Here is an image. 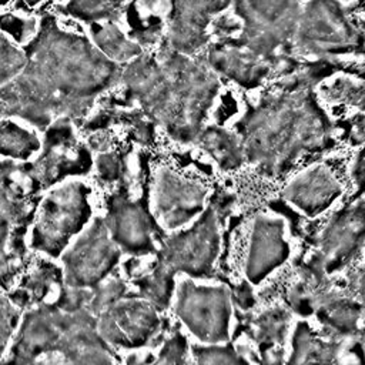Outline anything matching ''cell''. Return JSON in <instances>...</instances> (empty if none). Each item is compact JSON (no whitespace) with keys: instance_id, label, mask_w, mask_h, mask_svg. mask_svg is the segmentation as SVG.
Instances as JSON below:
<instances>
[{"instance_id":"obj_1","label":"cell","mask_w":365,"mask_h":365,"mask_svg":"<svg viewBox=\"0 0 365 365\" xmlns=\"http://www.w3.org/2000/svg\"><path fill=\"white\" fill-rule=\"evenodd\" d=\"M29 63L1 86V113L47 130L57 120L84 117L96 98L120 84V64L107 58L90 36L46 17L26 47Z\"/></svg>"},{"instance_id":"obj_2","label":"cell","mask_w":365,"mask_h":365,"mask_svg":"<svg viewBox=\"0 0 365 365\" xmlns=\"http://www.w3.org/2000/svg\"><path fill=\"white\" fill-rule=\"evenodd\" d=\"M238 134L247 161L277 177L301 155L325 150L331 143V124L301 81L284 80L242 117Z\"/></svg>"},{"instance_id":"obj_3","label":"cell","mask_w":365,"mask_h":365,"mask_svg":"<svg viewBox=\"0 0 365 365\" xmlns=\"http://www.w3.org/2000/svg\"><path fill=\"white\" fill-rule=\"evenodd\" d=\"M161 70L150 91L137 103L174 141L197 143L220 93V76L205 60L165 46Z\"/></svg>"},{"instance_id":"obj_4","label":"cell","mask_w":365,"mask_h":365,"mask_svg":"<svg viewBox=\"0 0 365 365\" xmlns=\"http://www.w3.org/2000/svg\"><path fill=\"white\" fill-rule=\"evenodd\" d=\"M11 365H114L91 309L44 305L30 311L10 349Z\"/></svg>"},{"instance_id":"obj_5","label":"cell","mask_w":365,"mask_h":365,"mask_svg":"<svg viewBox=\"0 0 365 365\" xmlns=\"http://www.w3.org/2000/svg\"><path fill=\"white\" fill-rule=\"evenodd\" d=\"M304 0H234L241 23L235 40L254 53L275 61L292 43Z\"/></svg>"},{"instance_id":"obj_6","label":"cell","mask_w":365,"mask_h":365,"mask_svg":"<svg viewBox=\"0 0 365 365\" xmlns=\"http://www.w3.org/2000/svg\"><path fill=\"white\" fill-rule=\"evenodd\" d=\"M91 190L81 181H67L43 198L31 231V247L50 257H58L91 217Z\"/></svg>"},{"instance_id":"obj_7","label":"cell","mask_w":365,"mask_h":365,"mask_svg":"<svg viewBox=\"0 0 365 365\" xmlns=\"http://www.w3.org/2000/svg\"><path fill=\"white\" fill-rule=\"evenodd\" d=\"M359 31L341 0H304L292 50L305 57H329L352 50Z\"/></svg>"},{"instance_id":"obj_8","label":"cell","mask_w":365,"mask_h":365,"mask_svg":"<svg viewBox=\"0 0 365 365\" xmlns=\"http://www.w3.org/2000/svg\"><path fill=\"white\" fill-rule=\"evenodd\" d=\"M174 312L204 345H220L230 338L231 298L224 285H200L182 279L177 285Z\"/></svg>"},{"instance_id":"obj_9","label":"cell","mask_w":365,"mask_h":365,"mask_svg":"<svg viewBox=\"0 0 365 365\" xmlns=\"http://www.w3.org/2000/svg\"><path fill=\"white\" fill-rule=\"evenodd\" d=\"M218 251L217 214L207 208L190 228L171 235L163 244L157 264L173 275L182 272L191 278H202L212 271Z\"/></svg>"},{"instance_id":"obj_10","label":"cell","mask_w":365,"mask_h":365,"mask_svg":"<svg viewBox=\"0 0 365 365\" xmlns=\"http://www.w3.org/2000/svg\"><path fill=\"white\" fill-rule=\"evenodd\" d=\"M104 220L97 218L63 252V275L68 288H94L111 272L120 258Z\"/></svg>"},{"instance_id":"obj_11","label":"cell","mask_w":365,"mask_h":365,"mask_svg":"<svg viewBox=\"0 0 365 365\" xmlns=\"http://www.w3.org/2000/svg\"><path fill=\"white\" fill-rule=\"evenodd\" d=\"M207 188L198 180L170 167H160L154 175L151 210L154 220L165 230H178L205 211Z\"/></svg>"},{"instance_id":"obj_12","label":"cell","mask_w":365,"mask_h":365,"mask_svg":"<svg viewBox=\"0 0 365 365\" xmlns=\"http://www.w3.org/2000/svg\"><path fill=\"white\" fill-rule=\"evenodd\" d=\"M365 245V202H352L336 211L318 238L312 258L327 274L346 267Z\"/></svg>"},{"instance_id":"obj_13","label":"cell","mask_w":365,"mask_h":365,"mask_svg":"<svg viewBox=\"0 0 365 365\" xmlns=\"http://www.w3.org/2000/svg\"><path fill=\"white\" fill-rule=\"evenodd\" d=\"M287 365H365V335L321 336L307 322H298Z\"/></svg>"},{"instance_id":"obj_14","label":"cell","mask_w":365,"mask_h":365,"mask_svg":"<svg viewBox=\"0 0 365 365\" xmlns=\"http://www.w3.org/2000/svg\"><path fill=\"white\" fill-rule=\"evenodd\" d=\"M98 331L111 345L133 349L147 344L160 325L157 308L147 299H120L98 315Z\"/></svg>"},{"instance_id":"obj_15","label":"cell","mask_w":365,"mask_h":365,"mask_svg":"<svg viewBox=\"0 0 365 365\" xmlns=\"http://www.w3.org/2000/svg\"><path fill=\"white\" fill-rule=\"evenodd\" d=\"M208 66L244 90H257L272 80L275 61L265 58L235 38H225L207 47Z\"/></svg>"},{"instance_id":"obj_16","label":"cell","mask_w":365,"mask_h":365,"mask_svg":"<svg viewBox=\"0 0 365 365\" xmlns=\"http://www.w3.org/2000/svg\"><path fill=\"white\" fill-rule=\"evenodd\" d=\"M289 244L285 238V224L281 218L259 214L254 218L248 250L244 262V275L251 284L262 282L289 257Z\"/></svg>"},{"instance_id":"obj_17","label":"cell","mask_w":365,"mask_h":365,"mask_svg":"<svg viewBox=\"0 0 365 365\" xmlns=\"http://www.w3.org/2000/svg\"><path fill=\"white\" fill-rule=\"evenodd\" d=\"M104 221L120 250L133 255L154 251L153 220L138 201L128 200L124 195L113 197Z\"/></svg>"},{"instance_id":"obj_18","label":"cell","mask_w":365,"mask_h":365,"mask_svg":"<svg viewBox=\"0 0 365 365\" xmlns=\"http://www.w3.org/2000/svg\"><path fill=\"white\" fill-rule=\"evenodd\" d=\"M341 192L342 187L334 173L324 164H315L292 177L282 195L301 212L314 217L325 211Z\"/></svg>"},{"instance_id":"obj_19","label":"cell","mask_w":365,"mask_h":365,"mask_svg":"<svg viewBox=\"0 0 365 365\" xmlns=\"http://www.w3.org/2000/svg\"><path fill=\"white\" fill-rule=\"evenodd\" d=\"M315 315L329 336H351L361 331L362 304L352 292L331 287L319 299Z\"/></svg>"},{"instance_id":"obj_20","label":"cell","mask_w":365,"mask_h":365,"mask_svg":"<svg viewBox=\"0 0 365 365\" xmlns=\"http://www.w3.org/2000/svg\"><path fill=\"white\" fill-rule=\"evenodd\" d=\"M88 33L97 48L117 64H127L144 53L141 43L127 34L114 20L93 23L88 26Z\"/></svg>"},{"instance_id":"obj_21","label":"cell","mask_w":365,"mask_h":365,"mask_svg":"<svg viewBox=\"0 0 365 365\" xmlns=\"http://www.w3.org/2000/svg\"><path fill=\"white\" fill-rule=\"evenodd\" d=\"M197 143L222 170H235L247 160L238 131L221 125H205Z\"/></svg>"},{"instance_id":"obj_22","label":"cell","mask_w":365,"mask_h":365,"mask_svg":"<svg viewBox=\"0 0 365 365\" xmlns=\"http://www.w3.org/2000/svg\"><path fill=\"white\" fill-rule=\"evenodd\" d=\"M41 147L34 130L23 125L14 117H3L0 130L1 155L10 160H27Z\"/></svg>"},{"instance_id":"obj_23","label":"cell","mask_w":365,"mask_h":365,"mask_svg":"<svg viewBox=\"0 0 365 365\" xmlns=\"http://www.w3.org/2000/svg\"><path fill=\"white\" fill-rule=\"evenodd\" d=\"M128 0H67L61 11L87 26L114 20L125 7Z\"/></svg>"},{"instance_id":"obj_24","label":"cell","mask_w":365,"mask_h":365,"mask_svg":"<svg viewBox=\"0 0 365 365\" xmlns=\"http://www.w3.org/2000/svg\"><path fill=\"white\" fill-rule=\"evenodd\" d=\"M174 275L157 264L145 277L138 281L144 299L151 302L157 309H164L173 295Z\"/></svg>"},{"instance_id":"obj_25","label":"cell","mask_w":365,"mask_h":365,"mask_svg":"<svg viewBox=\"0 0 365 365\" xmlns=\"http://www.w3.org/2000/svg\"><path fill=\"white\" fill-rule=\"evenodd\" d=\"M29 56L26 47L17 44L6 33L0 37V83L6 86L16 80L27 67Z\"/></svg>"},{"instance_id":"obj_26","label":"cell","mask_w":365,"mask_h":365,"mask_svg":"<svg viewBox=\"0 0 365 365\" xmlns=\"http://www.w3.org/2000/svg\"><path fill=\"white\" fill-rule=\"evenodd\" d=\"M194 365H248L234 349L220 345L194 346Z\"/></svg>"},{"instance_id":"obj_27","label":"cell","mask_w":365,"mask_h":365,"mask_svg":"<svg viewBox=\"0 0 365 365\" xmlns=\"http://www.w3.org/2000/svg\"><path fill=\"white\" fill-rule=\"evenodd\" d=\"M288 322L289 315L285 309L275 308L268 312H264L262 315L258 317L255 322L257 335L272 342H281L285 335Z\"/></svg>"},{"instance_id":"obj_28","label":"cell","mask_w":365,"mask_h":365,"mask_svg":"<svg viewBox=\"0 0 365 365\" xmlns=\"http://www.w3.org/2000/svg\"><path fill=\"white\" fill-rule=\"evenodd\" d=\"M125 294V285L118 278H111L107 282H101L97 291L90 297V309L94 315H100L115 302H118Z\"/></svg>"},{"instance_id":"obj_29","label":"cell","mask_w":365,"mask_h":365,"mask_svg":"<svg viewBox=\"0 0 365 365\" xmlns=\"http://www.w3.org/2000/svg\"><path fill=\"white\" fill-rule=\"evenodd\" d=\"M185 341L175 334L161 349L157 361L153 365H187L185 364Z\"/></svg>"},{"instance_id":"obj_30","label":"cell","mask_w":365,"mask_h":365,"mask_svg":"<svg viewBox=\"0 0 365 365\" xmlns=\"http://www.w3.org/2000/svg\"><path fill=\"white\" fill-rule=\"evenodd\" d=\"M97 170L101 178L111 181L115 180L120 175L121 164L118 157L114 153H104L100 154L97 158Z\"/></svg>"},{"instance_id":"obj_31","label":"cell","mask_w":365,"mask_h":365,"mask_svg":"<svg viewBox=\"0 0 365 365\" xmlns=\"http://www.w3.org/2000/svg\"><path fill=\"white\" fill-rule=\"evenodd\" d=\"M16 319H17V314L13 305L9 304L6 297H3L1 299V346L3 349H6L7 341L11 336Z\"/></svg>"},{"instance_id":"obj_32","label":"cell","mask_w":365,"mask_h":365,"mask_svg":"<svg viewBox=\"0 0 365 365\" xmlns=\"http://www.w3.org/2000/svg\"><path fill=\"white\" fill-rule=\"evenodd\" d=\"M351 288L352 294L359 299L362 304L364 315H362V324H361V332L365 335V265L361 267L352 277L351 279Z\"/></svg>"},{"instance_id":"obj_33","label":"cell","mask_w":365,"mask_h":365,"mask_svg":"<svg viewBox=\"0 0 365 365\" xmlns=\"http://www.w3.org/2000/svg\"><path fill=\"white\" fill-rule=\"evenodd\" d=\"M20 1H21L24 6L33 9V7H37L38 4H41L44 0H20Z\"/></svg>"},{"instance_id":"obj_34","label":"cell","mask_w":365,"mask_h":365,"mask_svg":"<svg viewBox=\"0 0 365 365\" xmlns=\"http://www.w3.org/2000/svg\"><path fill=\"white\" fill-rule=\"evenodd\" d=\"M11 1H13V0H1V7H3V9H4V7H6V6H7V4H10V3H11Z\"/></svg>"},{"instance_id":"obj_35","label":"cell","mask_w":365,"mask_h":365,"mask_svg":"<svg viewBox=\"0 0 365 365\" xmlns=\"http://www.w3.org/2000/svg\"><path fill=\"white\" fill-rule=\"evenodd\" d=\"M341 1H349V0H341Z\"/></svg>"}]
</instances>
